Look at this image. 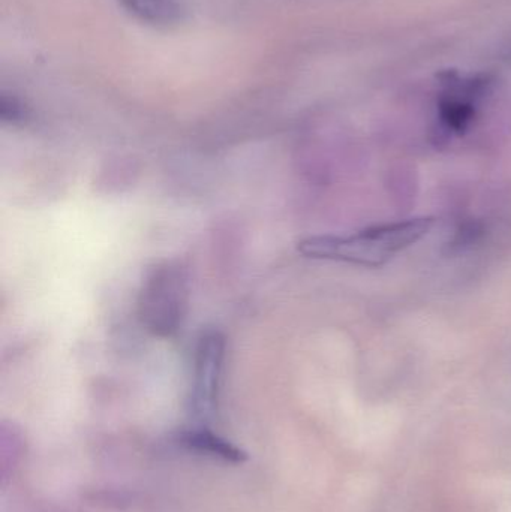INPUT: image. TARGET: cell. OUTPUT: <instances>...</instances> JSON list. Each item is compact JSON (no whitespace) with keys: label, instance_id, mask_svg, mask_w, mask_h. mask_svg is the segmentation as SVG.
<instances>
[{"label":"cell","instance_id":"cell-1","mask_svg":"<svg viewBox=\"0 0 511 512\" xmlns=\"http://www.w3.org/2000/svg\"><path fill=\"white\" fill-rule=\"evenodd\" d=\"M434 224V218H416L375 225L348 236L311 237L300 245V251L311 258L381 267L428 236Z\"/></svg>","mask_w":511,"mask_h":512},{"label":"cell","instance_id":"cell-2","mask_svg":"<svg viewBox=\"0 0 511 512\" xmlns=\"http://www.w3.org/2000/svg\"><path fill=\"white\" fill-rule=\"evenodd\" d=\"M188 301V271L179 262H162L150 271L141 288V324L155 336H174L185 321Z\"/></svg>","mask_w":511,"mask_h":512},{"label":"cell","instance_id":"cell-3","mask_svg":"<svg viewBox=\"0 0 511 512\" xmlns=\"http://www.w3.org/2000/svg\"><path fill=\"white\" fill-rule=\"evenodd\" d=\"M225 339L219 331H206L195 345L192 372L191 417L194 426H207L218 406L224 372Z\"/></svg>","mask_w":511,"mask_h":512},{"label":"cell","instance_id":"cell-4","mask_svg":"<svg viewBox=\"0 0 511 512\" xmlns=\"http://www.w3.org/2000/svg\"><path fill=\"white\" fill-rule=\"evenodd\" d=\"M485 90V81L479 78H459L449 75L444 81V92L438 102L440 122L446 131L461 134L470 126L476 113V104Z\"/></svg>","mask_w":511,"mask_h":512},{"label":"cell","instance_id":"cell-5","mask_svg":"<svg viewBox=\"0 0 511 512\" xmlns=\"http://www.w3.org/2000/svg\"><path fill=\"white\" fill-rule=\"evenodd\" d=\"M176 444L189 453L209 456L233 465H242L248 459L245 451L240 450L222 436L216 435L207 426H192L182 430L177 433Z\"/></svg>","mask_w":511,"mask_h":512},{"label":"cell","instance_id":"cell-6","mask_svg":"<svg viewBox=\"0 0 511 512\" xmlns=\"http://www.w3.org/2000/svg\"><path fill=\"white\" fill-rule=\"evenodd\" d=\"M132 17L153 27H174L185 21V0H117Z\"/></svg>","mask_w":511,"mask_h":512},{"label":"cell","instance_id":"cell-7","mask_svg":"<svg viewBox=\"0 0 511 512\" xmlns=\"http://www.w3.org/2000/svg\"><path fill=\"white\" fill-rule=\"evenodd\" d=\"M0 111H2L3 120H9V122L15 123L26 119V108L14 96H2Z\"/></svg>","mask_w":511,"mask_h":512}]
</instances>
